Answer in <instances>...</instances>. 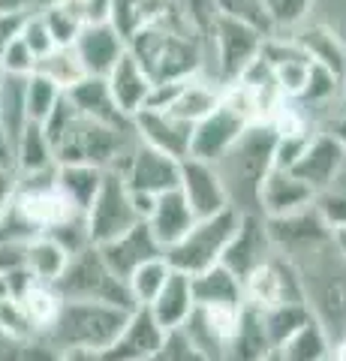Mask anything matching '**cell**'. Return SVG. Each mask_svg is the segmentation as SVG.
<instances>
[{"label": "cell", "instance_id": "obj_22", "mask_svg": "<svg viewBox=\"0 0 346 361\" xmlns=\"http://www.w3.org/2000/svg\"><path fill=\"white\" fill-rule=\"evenodd\" d=\"M190 280H193V298L199 307H244L247 304L244 280L223 262L190 274Z\"/></svg>", "mask_w": 346, "mask_h": 361}, {"label": "cell", "instance_id": "obj_17", "mask_svg": "<svg viewBox=\"0 0 346 361\" xmlns=\"http://www.w3.org/2000/svg\"><path fill=\"white\" fill-rule=\"evenodd\" d=\"M73 49L87 75H109L111 66L127 51V39L121 37L111 21H87L75 37Z\"/></svg>", "mask_w": 346, "mask_h": 361}, {"label": "cell", "instance_id": "obj_13", "mask_svg": "<svg viewBox=\"0 0 346 361\" xmlns=\"http://www.w3.org/2000/svg\"><path fill=\"white\" fill-rule=\"evenodd\" d=\"M178 190H181V196L187 199V205L193 208L196 217H211V214L232 205L226 184L220 178V169L208 160H196V157H184L181 160Z\"/></svg>", "mask_w": 346, "mask_h": 361}, {"label": "cell", "instance_id": "obj_16", "mask_svg": "<svg viewBox=\"0 0 346 361\" xmlns=\"http://www.w3.org/2000/svg\"><path fill=\"white\" fill-rule=\"evenodd\" d=\"M265 226L274 241V250L283 253L307 250V247H319L331 241V226L322 220V214L314 205L283 214V217H265Z\"/></svg>", "mask_w": 346, "mask_h": 361}, {"label": "cell", "instance_id": "obj_52", "mask_svg": "<svg viewBox=\"0 0 346 361\" xmlns=\"http://www.w3.org/2000/svg\"><path fill=\"white\" fill-rule=\"evenodd\" d=\"M0 166L16 169V145H13V139L6 135L4 127H0Z\"/></svg>", "mask_w": 346, "mask_h": 361}, {"label": "cell", "instance_id": "obj_11", "mask_svg": "<svg viewBox=\"0 0 346 361\" xmlns=\"http://www.w3.org/2000/svg\"><path fill=\"white\" fill-rule=\"evenodd\" d=\"M139 139V135H136ZM121 178L127 180V187L132 193H148V196H160L178 190L181 180V160L169 157L166 151H157L144 142H136L130 160L121 169Z\"/></svg>", "mask_w": 346, "mask_h": 361}, {"label": "cell", "instance_id": "obj_24", "mask_svg": "<svg viewBox=\"0 0 346 361\" xmlns=\"http://www.w3.org/2000/svg\"><path fill=\"white\" fill-rule=\"evenodd\" d=\"M144 223L151 226L154 238H157L163 244V250H166V247H172L190 226L196 223V214L187 205L181 190H169V193H160L157 199H154V208H151Z\"/></svg>", "mask_w": 346, "mask_h": 361}, {"label": "cell", "instance_id": "obj_23", "mask_svg": "<svg viewBox=\"0 0 346 361\" xmlns=\"http://www.w3.org/2000/svg\"><path fill=\"white\" fill-rule=\"evenodd\" d=\"M193 307H196L193 280H190V274H184V271H175V268H172L169 280L163 283V289L157 292V298L148 304L151 316L163 325V331L181 329L184 319L193 313Z\"/></svg>", "mask_w": 346, "mask_h": 361}, {"label": "cell", "instance_id": "obj_7", "mask_svg": "<svg viewBox=\"0 0 346 361\" xmlns=\"http://www.w3.org/2000/svg\"><path fill=\"white\" fill-rule=\"evenodd\" d=\"M268 33L256 30L244 21L229 16H217L214 27L208 33V51H214V75L220 85H229L259 58L262 39Z\"/></svg>", "mask_w": 346, "mask_h": 361}, {"label": "cell", "instance_id": "obj_36", "mask_svg": "<svg viewBox=\"0 0 346 361\" xmlns=\"http://www.w3.org/2000/svg\"><path fill=\"white\" fill-rule=\"evenodd\" d=\"M169 274H172V265L166 262V253L148 259V262H142L127 277V289H130L132 304H136V307H148V304L157 298V292L163 289V283L169 280Z\"/></svg>", "mask_w": 346, "mask_h": 361}, {"label": "cell", "instance_id": "obj_20", "mask_svg": "<svg viewBox=\"0 0 346 361\" xmlns=\"http://www.w3.org/2000/svg\"><path fill=\"white\" fill-rule=\"evenodd\" d=\"M66 97L73 99V106L79 109L85 118H91L97 123H106V127L132 130V115H127V111L118 106V99H115V94H111L106 75H85L79 85H73L70 90H66Z\"/></svg>", "mask_w": 346, "mask_h": 361}, {"label": "cell", "instance_id": "obj_19", "mask_svg": "<svg viewBox=\"0 0 346 361\" xmlns=\"http://www.w3.org/2000/svg\"><path fill=\"white\" fill-rule=\"evenodd\" d=\"M99 253H103L109 268L115 271L121 280H127L142 262H148V259H154V256H163L166 250H163V244L154 238L151 226L144 220H139L136 226H130L124 235L99 244Z\"/></svg>", "mask_w": 346, "mask_h": 361}, {"label": "cell", "instance_id": "obj_43", "mask_svg": "<svg viewBox=\"0 0 346 361\" xmlns=\"http://www.w3.org/2000/svg\"><path fill=\"white\" fill-rule=\"evenodd\" d=\"M217 4V13L220 16H229L235 21H244L262 33H271V21H268L265 13V0H214Z\"/></svg>", "mask_w": 346, "mask_h": 361}, {"label": "cell", "instance_id": "obj_29", "mask_svg": "<svg viewBox=\"0 0 346 361\" xmlns=\"http://www.w3.org/2000/svg\"><path fill=\"white\" fill-rule=\"evenodd\" d=\"M58 166V157H54V148L49 142L42 123L27 121L21 135L16 139V172L27 175V172H46V169Z\"/></svg>", "mask_w": 346, "mask_h": 361}, {"label": "cell", "instance_id": "obj_8", "mask_svg": "<svg viewBox=\"0 0 346 361\" xmlns=\"http://www.w3.org/2000/svg\"><path fill=\"white\" fill-rule=\"evenodd\" d=\"M142 217L136 205H132L130 187L127 180L121 178V172H106L103 175V187L94 196L91 208L85 211V223H87V235H91V244L99 247L118 235H124L130 226H136Z\"/></svg>", "mask_w": 346, "mask_h": 361}, {"label": "cell", "instance_id": "obj_42", "mask_svg": "<svg viewBox=\"0 0 346 361\" xmlns=\"http://www.w3.org/2000/svg\"><path fill=\"white\" fill-rule=\"evenodd\" d=\"M338 85H340V75L328 70L322 63H310V73H307V82H304V90L298 94V99L292 103H310V106H319V103H328V99L338 94Z\"/></svg>", "mask_w": 346, "mask_h": 361}, {"label": "cell", "instance_id": "obj_48", "mask_svg": "<svg viewBox=\"0 0 346 361\" xmlns=\"http://www.w3.org/2000/svg\"><path fill=\"white\" fill-rule=\"evenodd\" d=\"M178 4V9L187 16V21L193 25L202 37L208 39V33H211V27H214V21H217V4L214 0H175Z\"/></svg>", "mask_w": 346, "mask_h": 361}, {"label": "cell", "instance_id": "obj_45", "mask_svg": "<svg viewBox=\"0 0 346 361\" xmlns=\"http://www.w3.org/2000/svg\"><path fill=\"white\" fill-rule=\"evenodd\" d=\"M18 37L27 42V49L33 51V58H46V54L54 49V37L49 33L46 27V21H42V16L37 13V9H30V13L25 16V21H21V30H18Z\"/></svg>", "mask_w": 346, "mask_h": 361}, {"label": "cell", "instance_id": "obj_46", "mask_svg": "<svg viewBox=\"0 0 346 361\" xmlns=\"http://www.w3.org/2000/svg\"><path fill=\"white\" fill-rule=\"evenodd\" d=\"M148 361H208V358L187 341V334L181 329H172V331H166L160 349Z\"/></svg>", "mask_w": 346, "mask_h": 361}, {"label": "cell", "instance_id": "obj_27", "mask_svg": "<svg viewBox=\"0 0 346 361\" xmlns=\"http://www.w3.org/2000/svg\"><path fill=\"white\" fill-rule=\"evenodd\" d=\"M103 175H106V169H97L87 163H58V169H54V184L85 214L91 208L94 196L99 193V187H103Z\"/></svg>", "mask_w": 346, "mask_h": 361}, {"label": "cell", "instance_id": "obj_40", "mask_svg": "<svg viewBox=\"0 0 346 361\" xmlns=\"http://www.w3.org/2000/svg\"><path fill=\"white\" fill-rule=\"evenodd\" d=\"M63 97V87H58L51 82V78H46L42 73L33 70L27 75V85H25V109H27V121H37L42 123L49 118V111L58 106V99Z\"/></svg>", "mask_w": 346, "mask_h": 361}, {"label": "cell", "instance_id": "obj_35", "mask_svg": "<svg viewBox=\"0 0 346 361\" xmlns=\"http://www.w3.org/2000/svg\"><path fill=\"white\" fill-rule=\"evenodd\" d=\"M280 361H326L331 355V337L319 319H310L295 337L277 346Z\"/></svg>", "mask_w": 346, "mask_h": 361}, {"label": "cell", "instance_id": "obj_25", "mask_svg": "<svg viewBox=\"0 0 346 361\" xmlns=\"http://www.w3.org/2000/svg\"><path fill=\"white\" fill-rule=\"evenodd\" d=\"M106 82L111 87V94H115L118 106L127 111V115H136L139 109H144L148 103V94H151V75L142 70V63L132 58L130 51L121 54V61L111 66V73L106 75Z\"/></svg>", "mask_w": 346, "mask_h": 361}, {"label": "cell", "instance_id": "obj_38", "mask_svg": "<svg viewBox=\"0 0 346 361\" xmlns=\"http://www.w3.org/2000/svg\"><path fill=\"white\" fill-rule=\"evenodd\" d=\"M310 307H314L316 319L322 322V329L328 331L331 341H338V337L346 331V277L328 283L322 289L316 304L310 301Z\"/></svg>", "mask_w": 346, "mask_h": 361}, {"label": "cell", "instance_id": "obj_50", "mask_svg": "<svg viewBox=\"0 0 346 361\" xmlns=\"http://www.w3.org/2000/svg\"><path fill=\"white\" fill-rule=\"evenodd\" d=\"M27 13H0V51L9 45V39L21 30V21H25Z\"/></svg>", "mask_w": 346, "mask_h": 361}, {"label": "cell", "instance_id": "obj_58", "mask_svg": "<svg viewBox=\"0 0 346 361\" xmlns=\"http://www.w3.org/2000/svg\"><path fill=\"white\" fill-rule=\"evenodd\" d=\"M343 334H346V331H343Z\"/></svg>", "mask_w": 346, "mask_h": 361}, {"label": "cell", "instance_id": "obj_5", "mask_svg": "<svg viewBox=\"0 0 346 361\" xmlns=\"http://www.w3.org/2000/svg\"><path fill=\"white\" fill-rule=\"evenodd\" d=\"M61 292L63 301H106L118 304V307L132 310L136 304L130 298L127 280H121L115 271L109 268V262L99 253V247H85V250L73 253L66 262L63 274L51 283Z\"/></svg>", "mask_w": 346, "mask_h": 361}, {"label": "cell", "instance_id": "obj_47", "mask_svg": "<svg viewBox=\"0 0 346 361\" xmlns=\"http://www.w3.org/2000/svg\"><path fill=\"white\" fill-rule=\"evenodd\" d=\"M0 70L4 73H18V75H30L37 70V58H33V51L27 49V42L18 37L9 39V45L4 51H0Z\"/></svg>", "mask_w": 346, "mask_h": 361}, {"label": "cell", "instance_id": "obj_4", "mask_svg": "<svg viewBox=\"0 0 346 361\" xmlns=\"http://www.w3.org/2000/svg\"><path fill=\"white\" fill-rule=\"evenodd\" d=\"M127 307L106 301H63L58 319L46 331V341L63 353V349H109L115 337L127 325Z\"/></svg>", "mask_w": 346, "mask_h": 361}, {"label": "cell", "instance_id": "obj_6", "mask_svg": "<svg viewBox=\"0 0 346 361\" xmlns=\"http://www.w3.org/2000/svg\"><path fill=\"white\" fill-rule=\"evenodd\" d=\"M241 223V211L235 205L223 208L211 217H196V223L178 238L172 247H166V262L184 274H199L223 259V250L232 241Z\"/></svg>", "mask_w": 346, "mask_h": 361}, {"label": "cell", "instance_id": "obj_56", "mask_svg": "<svg viewBox=\"0 0 346 361\" xmlns=\"http://www.w3.org/2000/svg\"><path fill=\"white\" fill-rule=\"evenodd\" d=\"M262 361H280V355H277V349H274V353H268Z\"/></svg>", "mask_w": 346, "mask_h": 361}, {"label": "cell", "instance_id": "obj_9", "mask_svg": "<svg viewBox=\"0 0 346 361\" xmlns=\"http://www.w3.org/2000/svg\"><path fill=\"white\" fill-rule=\"evenodd\" d=\"M244 295H247V304H253V307H259V310L277 307V304L310 301L298 268L280 253L265 259L253 274L244 277Z\"/></svg>", "mask_w": 346, "mask_h": 361}, {"label": "cell", "instance_id": "obj_1", "mask_svg": "<svg viewBox=\"0 0 346 361\" xmlns=\"http://www.w3.org/2000/svg\"><path fill=\"white\" fill-rule=\"evenodd\" d=\"M127 51L142 63L151 82H172L202 73L208 58V39L172 4L163 16L148 21L127 39Z\"/></svg>", "mask_w": 346, "mask_h": 361}, {"label": "cell", "instance_id": "obj_53", "mask_svg": "<svg viewBox=\"0 0 346 361\" xmlns=\"http://www.w3.org/2000/svg\"><path fill=\"white\" fill-rule=\"evenodd\" d=\"M33 0H0V13H30Z\"/></svg>", "mask_w": 346, "mask_h": 361}, {"label": "cell", "instance_id": "obj_15", "mask_svg": "<svg viewBox=\"0 0 346 361\" xmlns=\"http://www.w3.org/2000/svg\"><path fill=\"white\" fill-rule=\"evenodd\" d=\"M314 196L316 193L292 169L271 166L265 172V178L259 180V190H256V211H259L262 217H283V214L314 205Z\"/></svg>", "mask_w": 346, "mask_h": 361}, {"label": "cell", "instance_id": "obj_18", "mask_svg": "<svg viewBox=\"0 0 346 361\" xmlns=\"http://www.w3.org/2000/svg\"><path fill=\"white\" fill-rule=\"evenodd\" d=\"M163 325L154 319L148 307H132L127 325L115 337V343L103 349L106 361H148L163 343Z\"/></svg>", "mask_w": 346, "mask_h": 361}, {"label": "cell", "instance_id": "obj_44", "mask_svg": "<svg viewBox=\"0 0 346 361\" xmlns=\"http://www.w3.org/2000/svg\"><path fill=\"white\" fill-rule=\"evenodd\" d=\"M314 0H265V13L271 21V33L283 30V27H295L298 21H304L310 13Z\"/></svg>", "mask_w": 346, "mask_h": 361}, {"label": "cell", "instance_id": "obj_33", "mask_svg": "<svg viewBox=\"0 0 346 361\" xmlns=\"http://www.w3.org/2000/svg\"><path fill=\"white\" fill-rule=\"evenodd\" d=\"M25 85H27V75L0 70V127L6 130L13 145H16V139L21 135V130H25V123H27Z\"/></svg>", "mask_w": 346, "mask_h": 361}, {"label": "cell", "instance_id": "obj_49", "mask_svg": "<svg viewBox=\"0 0 346 361\" xmlns=\"http://www.w3.org/2000/svg\"><path fill=\"white\" fill-rule=\"evenodd\" d=\"M16 184H18V172H16V169L0 166V217L6 214L9 202H13V196H16Z\"/></svg>", "mask_w": 346, "mask_h": 361}, {"label": "cell", "instance_id": "obj_55", "mask_svg": "<svg viewBox=\"0 0 346 361\" xmlns=\"http://www.w3.org/2000/svg\"><path fill=\"white\" fill-rule=\"evenodd\" d=\"M331 244L338 247V253L346 259V226H338V229H331Z\"/></svg>", "mask_w": 346, "mask_h": 361}, {"label": "cell", "instance_id": "obj_31", "mask_svg": "<svg viewBox=\"0 0 346 361\" xmlns=\"http://www.w3.org/2000/svg\"><path fill=\"white\" fill-rule=\"evenodd\" d=\"M66 262H70V253L49 235H33L25 241V265L39 283H54L63 274Z\"/></svg>", "mask_w": 346, "mask_h": 361}, {"label": "cell", "instance_id": "obj_54", "mask_svg": "<svg viewBox=\"0 0 346 361\" xmlns=\"http://www.w3.org/2000/svg\"><path fill=\"white\" fill-rule=\"evenodd\" d=\"M326 133H331L334 139H338V142L343 145V151H346V118H338V121H331Z\"/></svg>", "mask_w": 346, "mask_h": 361}, {"label": "cell", "instance_id": "obj_10", "mask_svg": "<svg viewBox=\"0 0 346 361\" xmlns=\"http://www.w3.org/2000/svg\"><path fill=\"white\" fill-rule=\"evenodd\" d=\"M250 123L253 121L244 115L235 103H229V99L223 97V90H220V103L214 106V111L193 123L190 157H196V160H208V163L223 160Z\"/></svg>", "mask_w": 346, "mask_h": 361}, {"label": "cell", "instance_id": "obj_3", "mask_svg": "<svg viewBox=\"0 0 346 361\" xmlns=\"http://www.w3.org/2000/svg\"><path fill=\"white\" fill-rule=\"evenodd\" d=\"M136 133L106 127L91 118H85L75 109L73 121L63 127V133L54 139V157L58 163H87L106 172H121L136 148Z\"/></svg>", "mask_w": 346, "mask_h": 361}, {"label": "cell", "instance_id": "obj_2", "mask_svg": "<svg viewBox=\"0 0 346 361\" xmlns=\"http://www.w3.org/2000/svg\"><path fill=\"white\" fill-rule=\"evenodd\" d=\"M277 130L268 121H256L241 133V139L232 145L229 154L217 160L220 178L226 184L229 202L238 211H256V190L265 172L274 166Z\"/></svg>", "mask_w": 346, "mask_h": 361}, {"label": "cell", "instance_id": "obj_28", "mask_svg": "<svg viewBox=\"0 0 346 361\" xmlns=\"http://www.w3.org/2000/svg\"><path fill=\"white\" fill-rule=\"evenodd\" d=\"M220 82H214V78H205L202 73H196V75H190L184 87L178 90V97H175V103L166 109V111H172V115L178 118H184L190 123H196V121H202L205 115H211L214 111V106L220 103V90L217 87Z\"/></svg>", "mask_w": 346, "mask_h": 361}, {"label": "cell", "instance_id": "obj_57", "mask_svg": "<svg viewBox=\"0 0 346 361\" xmlns=\"http://www.w3.org/2000/svg\"><path fill=\"white\" fill-rule=\"evenodd\" d=\"M326 361H331V355H328V358H326Z\"/></svg>", "mask_w": 346, "mask_h": 361}, {"label": "cell", "instance_id": "obj_26", "mask_svg": "<svg viewBox=\"0 0 346 361\" xmlns=\"http://www.w3.org/2000/svg\"><path fill=\"white\" fill-rule=\"evenodd\" d=\"M268 353H274V346L265 334L262 313L253 304H244L238 329L226 346V361H262Z\"/></svg>", "mask_w": 346, "mask_h": 361}, {"label": "cell", "instance_id": "obj_30", "mask_svg": "<svg viewBox=\"0 0 346 361\" xmlns=\"http://www.w3.org/2000/svg\"><path fill=\"white\" fill-rule=\"evenodd\" d=\"M21 313H25V319L30 322V329L37 331L39 337H46V331L51 329V322L58 319L61 313V292L54 289L51 283H39V280H33V283L21 292V295L16 298Z\"/></svg>", "mask_w": 346, "mask_h": 361}, {"label": "cell", "instance_id": "obj_39", "mask_svg": "<svg viewBox=\"0 0 346 361\" xmlns=\"http://www.w3.org/2000/svg\"><path fill=\"white\" fill-rule=\"evenodd\" d=\"M58 355L46 337H21L0 329V361H58Z\"/></svg>", "mask_w": 346, "mask_h": 361}, {"label": "cell", "instance_id": "obj_37", "mask_svg": "<svg viewBox=\"0 0 346 361\" xmlns=\"http://www.w3.org/2000/svg\"><path fill=\"white\" fill-rule=\"evenodd\" d=\"M37 73L51 78V82L58 87H63V90H70L73 85H79L82 78L87 75L73 45H54L46 58L37 61Z\"/></svg>", "mask_w": 346, "mask_h": 361}, {"label": "cell", "instance_id": "obj_21", "mask_svg": "<svg viewBox=\"0 0 346 361\" xmlns=\"http://www.w3.org/2000/svg\"><path fill=\"white\" fill-rule=\"evenodd\" d=\"M343 160H346V151L331 133H314L310 142L304 145V151H301V157L289 169H292L314 193H319V190L338 175Z\"/></svg>", "mask_w": 346, "mask_h": 361}, {"label": "cell", "instance_id": "obj_12", "mask_svg": "<svg viewBox=\"0 0 346 361\" xmlns=\"http://www.w3.org/2000/svg\"><path fill=\"white\" fill-rule=\"evenodd\" d=\"M274 253L277 250H274L271 235H268L265 217L259 211H241V223H238L235 235H232V241L226 244V250H223L220 262L244 280Z\"/></svg>", "mask_w": 346, "mask_h": 361}, {"label": "cell", "instance_id": "obj_41", "mask_svg": "<svg viewBox=\"0 0 346 361\" xmlns=\"http://www.w3.org/2000/svg\"><path fill=\"white\" fill-rule=\"evenodd\" d=\"M314 208L322 214V220H326L331 229L346 226V160L338 169V175L314 196Z\"/></svg>", "mask_w": 346, "mask_h": 361}, {"label": "cell", "instance_id": "obj_51", "mask_svg": "<svg viewBox=\"0 0 346 361\" xmlns=\"http://www.w3.org/2000/svg\"><path fill=\"white\" fill-rule=\"evenodd\" d=\"M58 361H106L99 349H63Z\"/></svg>", "mask_w": 346, "mask_h": 361}, {"label": "cell", "instance_id": "obj_14", "mask_svg": "<svg viewBox=\"0 0 346 361\" xmlns=\"http://www.w3.org/2000/svg\"><path fill=\"white\" fill-rule=\"evenodd\" d=\"M132 130L139 142L151 145L157 151H166L169 157L184 160L190 157V142H193V123L172 115L166 109H139L132 115Z\"/></svg>", "mask_w": 346, "mask_h": 361}, {"label": "cell", "instance_id": "obj_34", "mask_svg": "<svg viewBox=\"0 0 346 361\" xmlns=\"http://www.w3.org/2000/svg\"><path fill=\"white\" fill-rule=\"evenodd\" d=\"M295 39L304 45V51L316 63L328 66V70H334L340 78L346 75V45H343V39L334 30L322 27V25H310V27L301 30Z\"/></svg>", "mask_w": 346, "mask_h": 361}, {"label": "cell", "instance_id": "obj_32", "mask_svg": "<svg viewBox=\"0 0 346 361\" xmlns=\"http://www.w3.org/2000/svg\"><path fill=\"white\" fill-rule=\"evenodd\" d=\"M262 313V325L271 346H283L289 337H295L310 319H316L310 301H295V304H277V307H265Z\"/></svg>", "mask_w": 346, "mask_h": 361}]
</instances>
